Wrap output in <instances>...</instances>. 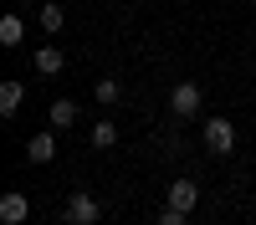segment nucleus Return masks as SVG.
I'll return each mask as SVG.
<instances>
[{"label":"nucleus","mask_w":256,"mask_h":225,"mask_svg":"<svg viewBox=\"0 0 256 225\" xmlns=\"http://www.w3.org/2000/svg\"><path fill=\"white\" fill-rule=\"evenodd\" d=\"M200 138H205L210 154H230V149H236V128H230V118H205Z\"/></svg>","instance_id":"obj_1"},{"label":"nucleus","mask_w":256,"mask_h":225,"mask_svg":"<svg viewBox=\"0 0 256 225\" xmlns=\"http://www.w3.org/2000/svg\"><path fill=\"white\" fill-rule=\"evenodd\" d=\"M205 92L195 87V82H180V87H169V108H174V118H195L200 113Z\"/></svg>","instance_id":"obj_2"},{"label":"nucleus","mask_w":256,"mask_h":225,"mask_svg":"<svg viewBox=\"0 0 256 225\" xmlns=\"http://www.w3.org/2000/svg\"><path fill=\"white\" fill-rule=\"evenodd\" d=\"M98 215H102V205H98L92 195L77 190V195L67 200V220H72V225H98Z\"/></svg>","instance_id":"obj_3"},{"label":"nucleus","mask_w":256,"mask_h":225,"mask_svg":"<svg viewBox=\"0 0 256 225\" xmlns=\"http://www.w3.org/2000/svg\"><path fill=\"white\" fill-rule=\"evenodd\" d=\"M26 220H31V200L10 190L6 200H0V225H26Z\"/></svg>","instance_id":"obj_4"},{"label":"nucleus","mask_w":256,"mask_h":225,"mask_svg":"<svg viewBox=\"0 0 256 225\" xmlns=\"http://www.w3.org/2000/svg\"><path fill=\"white\" fill-rule=\"evenodd\" d=\"M169 205L190 215V210L200 205V184H195V179H174V184H169Z\"/></svg>","instance_id":"obj_5"},{"label":"nucleus","mask_w":256,"mask_h":225,"mask_svg":"<svg viewBox=\"0 0 256 225\" xmlns=\"http://www.w3.org/2000/svg\"><path fill=\"white\" fill-rule=\"evenodd\" d=\"M26 159H31V164H52V159H56V138H52V133H31V138H26Z\"/></svg>","instance_id":"obj_6"},{"label":"nucleus","mask_w":256,"mask_h":225,"mask_svg":"<svg viewBox=\"0 0 256 225\" xmlns=\"http://www.w3.org/2000/svg\"><path fill=\"white\" fill-rule=\"evenodd\" d=\"M31 61H36V72H41V77H56L62 67H67V56H62L56 46H41V51H31Z\"/></svg>","instance_id":"obj_7"},{"label":"nucleus","mask_w":256,"mask_h":225,"mask_svg":"<svg viewBox=\"0 0 256 225\" xmlns=\"http://www.w3.org/2000/svg\"><path fill=\"white\" fill-rule=\"evenodd\" d=\"M26 41V20L20 15H0V46H20Z\"/></svg>","instance_id":"obj_8"},{"label":"nucleus","mask_w":256,"mask_h":225,"mask_svg":"<svg viewBox=\"0 0 256 225\" xmlns=\"http://www.w3.org/2000/svg\"><path fill=\"white\" fill-rule=\"evenodd\" d=\"M20 102H26V87H20V82H0V113L10 118Z\"/></svg>","instance_id":"obj_9"},{"label":"nucleus","mask_w":256,"mask_h":225,"mask_svg":"<svg viewBox=\"0 0 256 225\" xmlns=\"http://www.w3.org/2000/svg\"><path fill=\"white\" fill-rule=\"evenodd\" d=\"M77 113H82V108H77L72 97H56V102H52V128H67V123H77Z\"/></svg>","instance_id":"obj_10"},{"label":"nucleus","mask_w":256,"mask_h":225,"mask_svg":"<svg viewBox=\"0 0 256 225\" xmlns=\"http://www.w3.org/2000/svg\"><path fill=\"white\" fill-rule=\"evenodd\" d=\"M92 149H113V143H118V128H113V118H102V123H92Z\"/></svg>","instance_id":"obj_11"},{"label":"nucleus","mask_w":256,"mask_h":225,"mask_svg":"<svg viewBox=\"0 0 256 225\" xmlns=\"http://www.w3.org/2000/svg\"><path fill=\"white\" fill-rule=\"evenodd\" d=\"M36 20H41V31H52V36H56L62 26H67V10H62V5H41Z\"/></svg>","instance_id":"obj_12"},{"label":"nucleus","mask_w":256,"mask_h":225,"mask_svg":"<svg viewBox=\"0 0 256 225\" xmlns=\"http://www.w3.org/2000/svg\"><path fill=\"white\" fill-rule=\"evenodd\" d=\"M92 97L102 102V108H118V97H123V87H118V82L108 77V82H98V87H92Z\"/></svg>","instance_id":"obj_13"},{"label":"nucleus","mask_w":256,"mask_h":225,"mask_svg":"<svg viewBox=\"0 0 256 225\" xmlns=\"http://www.w3.org/2000/svg\"><path fill=\"white\" fill-rule=\"evenodd\" d=\"M154 225H184V210H174V205H164V215H159Z\"/></svg>","instance_id":"obj_14"}]
</instances>
